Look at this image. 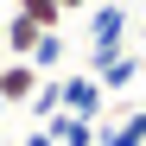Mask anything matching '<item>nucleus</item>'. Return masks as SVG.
Segmentation results:
<instances>
[{"instance_id":"obj_1","label":"nucleus","mask_w":146,"mask_h":146,"mask_svg":"<svg viewBox=\"0 0 146 146\" xmlns=\"http://www.w3.org/2000/svg\"><path fill=\"white\" fill-rule=\"evenodd\" d=\"M89 44H95L89 70L127 51V7H114V0H108V7H95V13H89Z\"/></svg>"},{"instance_id":"obj_2","label":"nucleus","mask_w":146,"mask_h":146,"mask_svg":"<svg viewBox=\"0 0 146 146\" xmlns=\"http://www.w3.org/2000/svg\"><path fill=\"white\" fill-rule=\"evenodd\" d=\"M57 108H64V114H83V121H102L108 89L95 83L89 70H76V76H57Z\"/></svg>"},{"instance_id":"obj_3","label":"nucleus","mask_w":146,"mask_h":146,"mask_svg":"<svg viewBox=\"0 0 146 146\" xmlns=\"http://www.w3.org/2000/svg\"><path fill=\"white\" fill-rule=\"evenodd\" d=\"M44 76L26 64V57H7L0 64V108H19V102H32V89H38Z\"/></svg>"},{"instance_id":"obj_4","label":"nucleus","mask_w":146,"mask_h":146,"mask_svg":"<svg viewBox=\"0 0 146 146\" xmlns=\"http://www.w3.org/2000/svg\"><path fill=\"white\" fill-rule=\"evenodd\" d=\"M38 127L51 133L57 146H95V121H83V114H64V108H57L51 121H38Z\"/></svg>"},{"instance_id":"obj_5","label":"nucleus","mask_w":146,"mask_h":146,"mask_svg":"<svg viewBox=\"0 0 146 146\" xmlns=\"http://www.w3.org/2000/svg\"><path fill=\"white\" fill-rule=\"evenodd\" d=\"M89 76L102 83L108 95H121V89H133V76H140V57H133V51H121V57H108V64H95Z\"/></svg>"},{"instance_id":"obj_6","label":"nucleus","mask_w":146,"mask_h":146,"mask_svg":"<svg viewBox=\"0 0 146 146\" xmlns=\"http://www.w3.org/2000/svg\"><path fill=\"white\" fill-rule=\"evenodd\" d=\"M95 146H146V114H127V121H95Z\"/></svg>"},{"instance_id":"obj_7","label":"nucleus","mask_w":146,"mask_h":146,"mask_svg":"<svg viewBox=\"0 0 146 146\" xmlns=\"http://www.w3.org/2000/svg\"><path fill=\"white\" fill-rule=\"evenodd\" d=\"M44 38V26H32L26 13H13L7 19V57H32V44Z\"/></svg>"},{"instance_id":"obj_8","label":"nucleus","mask_w":146,"mask_h":146,"mask_svg":"<svg viewBox=\"0 0 146 146\" xmlns=\"http://www.w3.org/2000/svg\"><path fill=\"white\" fill-rule=\"evenodd\" d=\"M38 76H57V64H64V32H44L38 44H32V57H26Z\"/></svg>"},{"instance_id":"obj_9","label":"nucleus","mask_w":146,"mask_h":146,"mask_svg":"<svg viewBox=\"0 0 146 146\" xmlns=\"http://www.w3.org/2000/svg\"><path fill=\"white\" fill-rule=\"evenodd\" d=\"M26 114H32V121H51V114H57V76H44V83L32 89V102H26Z\"/></svg>"},{"instance_id":"obj_10","label":"nucleus","mask_w":146,"mask_h":146,"mask_svg":"<svg viewBox=\"0 0 146 146\" xmlns=\"http://www.w3.org/2000/svg\"><path fill=\"white\" fill-rule=\"evenodd\" d=\"M19 13H26L32 26H44V32H57V19H64V7H57V0H19Z\"/></svg>"},{"instance_id":"obj_11","label":"nucleus","mask_w":146,"mask_h":146,"mask_svg":"<svg viewBox=\"0 0 146 146\" xmlns=\"http://www.w3.org/2000/svg\"><path fill=\"white\" fill-rule=\"evenodd\" d=\"M19 146H57V140H51V133H44V127H32V133H26V140H19Z\"/></svg>"},{"instance_id":"obj_12","label":"nucleus","mask_w":146,"mask_h":146,"mask_svg":"<svg viewBox=\"0 0 146 146\" xmlns=\"http://www.w3.org/2000/svg\"><path fill=\"white\" fill-rule=\"evenodd\" d=\"M57 7H64V13H76V7H89V0H57Z\"/></svg>"},{"instance_id":"obj_13","label":"nucleus","mask_w":146,"mask_h":146,"mask_svg":"<svg viewBox=\"0 0 146 146\" xmlns=\"http://www.w3.org/2000/svg\"><path fill=\"white\" fill-rule=\"evenodd\" d=\"M114 7H133V0H114Z\"/></svg>"},{"instance_id":"obj_14","label":"nucleus","mask_w":146,"mask_h":146,"mask_svg":"<svg viewBox=\"0 0 146 146\" xmlns=\"http://www.w3.org/2000/svg\"><path fill=\"white\" fill-rule=\"evenodd\" d=\"M140 76H146V57H140Z\"/></svg>"},{"instance_id":"obj_15","label":"nucleus","mask_w":146,"mask_h":146,"mask_svg":"<svg viewBox=\"0 0 146 146\" xmlns=\"http://www.w3.org/2000/svg\"><path fill=\"white\" fill-rule=\"evenodd\" d=\"M140 38H146V32H140Z\"/></svg>"},{"instance_id":"obj_16","label":"nucleus","mask_w":146,"mask_h":146,"mask_svg":"<svg viewBox=\"0 0 146 146\" xmlns=\"http://www.w3.org/2000/svg\"><path fill=\"white\" fill-rule=\"evenodd\" d=\"M140 114H146V108H140Z\"/></svg>"}]
</instances>
